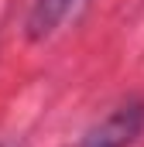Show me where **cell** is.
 Masks as SVG:
<instances>
[{
	"instance_id": "cell-2",
	"label": "cell",
	"mask_w": 144,
	"mask_h": 147,
	"mask_svg": "<svg viewBox=\"0 0 144 147\" xmlns=\"http://www.w3.org/2000/svg\"><path fill=\"white\" fill-rule=\"evenodd\" d=\"M82 0H31L28 17H24V34L31 41H45L58 31V24L69 17Z\"/></svg>"
},
{
	"instance_id": "cell-3",
	"label": "cell",
	"mask_w": 144,
	"mask_h": 147,
	"mask_svg": "<svg viewBox=\"0 0 144 147\" xmlns=\"http://www.w3.org/2000/svg\"><path fill=\"white\" fill-rule=\"evenodd\" d=\"M0 147H7V144H0Z\"/></svg>"
},
{
	"instance_id": "cell-1",
	"label": "cell",
	"mask_w": 144,
	"mask_h": 147,
	"mask_svg": "<svg viewBox=\"0 0 144 147\" xmlns=\"http://www.w3.org/2000/svg\"><path fill=\"white\" fill-rule=\"evenodd\" d=\"M141 130H144V103L130 99V103H120L103 123H96L86 134L82 147H130L141 137Z\"/></svg>"
}]
</instances>
